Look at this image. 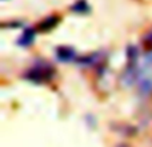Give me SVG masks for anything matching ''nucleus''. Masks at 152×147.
Returning a JSON list of instances; mask_svg holds the SVG:
<instances>
[{
    "label": "nucleus",
    "mask_w": 152,
    "mask_h": 147,
    "mask_svg": "<svg viewBox=\"0 0 152 147\" xmlns=\"http://www.w3.org/2000/svg\"><path fill=\"white\" fill-rule=\"evenodd\" d=\"M51 75H52V71H51L50 67L37 66V67H34V68L29 71V74L27 76H28L29 79H32V80L43 82V80H47V79H50Z\"/></svg>",
    "instance_id": "f257e3e1"
},
{
    "label": "nucleus",
    "mask_w": 152,
    "mask_h": 147,
    "mask_svg": "<svg viewBox=\"0 0 152 147\" xmlns=\"http://www.w3.org/2000/svg\"><path fill=\"white\" fill-rule=\"evenodd\" d=\"M58 56L60 60L68 62L75 58V51L68 47H60V48H58Z\"/></svg>",
    "instance_id": "f03ea898"
},
{
    "label": "nucleus",
    "mask_w": 152,
    "mask_h": 147,
    "mask_svg": "<svg viewBox=\"0 0 152 147\" xmlns=\"http://www.w3.org/2000/svg\"><path fill=\"white\" fill-rule=\"evenodd\" d=\"M34 37H35V32L32 31V29H27V31L21 35L20 39H19V43H20L21 46H28L34 42Z\"/></svg>",
    "instance_id": "7ed1b4c3"
},
{
    "label": "nucleus",
    "mask_w": 152,
    "mask_h": 147,
    "mask_svg": "<svg viewBox=\"0 0 152 147\" xmlns=\"http://www.w3.org/2000/svg\"><path fill=\"white\" fill-rule=\"evenodd\" d=\"M59 19L58 18H53V16H51V18H48L47 20H44L42 23V26H40V28L43 29V31H48L50 28H52V27H55V24L58 23Z\"/></svg>",
    "instance_id": "20e7f679"
},
{
    "label": "nucleus",
    "mask_w": 152,
    "mask_h": 147,
    "mask_svg": "<svg viewBox=\"0 0 152 147\" xmlns=\"http://www.w3.org/2000/svg\"><path fill=\"white\" fill-rule=\"evenodd\" d=\"M71 10L75 11V12H86L88 8H87V3L84 1V0H80V1H77L75 5H72Z\"/></svg>",
    "instance_id": "39448f33"
},
{
    "label": "nucleus",
    "mask_w": 152,
    "mask_h": 147,
    "mask_svg": "<svg viewBox=\"0 0 152 147\" xmlns=\"http://www.w3.org/2000/svg\"><path fill=\"white\" fill-rule=\"evenodd\" d=\"M119 147H126V146H119Z\"/></svg>",
    "instance_id": "423d86ee"
}]
</instances>
